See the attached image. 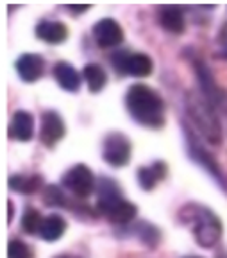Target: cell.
Masks as SVG:
<instances>
[{
  "label": "cell",
  "instance_id": "603a6c76",
  "mask_svg": "<svg viewBox=\"0 0 227 258\" xmlns=\"http://www.w3.org/2000/svg\"><path fill=\"white\" fill-rule=\"evenodd\" d=\"M59 258H75V256H59Z\"/></svg>",
  "mask_w": 227,
  "mask_h": 258
},
{
  "label": "cell",
  "instance_id": "9c48e42d",
  "mask_svg": "<svg viewBox=\"0 0 227 258\" xmlns=\"http://www.w3.org/2000/svg\"><path fill=\"white\" fill-rule=\"evenodd\" d=\"M65 137V122L56 111H47L41 117L40 140L47 147H54L57 142Z\"/></svg>",
  "mask_w": 227,
  "mask_h": 258
},
{
  "label": "cell",
  "instance_id": "ffe728a7",
  "mask_svg": "<svg viewBox=\"0 0 227 258\" xmlns=\"http://www.w3.org/2000/svg\"><path fill=\"white\" fill-rule=\"evenodd\" d=\"M41 224H43V219H41V215L34 208H29L24 214V217H22V228L31 235L40 233Z\"/></svg>",
  "mask_w": 227,
  "mask_h": 258
},
{
  "label": "cell",
  "instance_id": "5bb4252c",
  "mask_svg": "<svg viewBox=\"0 0 227 258\" xmlns=\"http://www.w3.org/2000/svg\"><path fill=\"white\" fill-rule=\"evenodd\" d=\"M166 174V165L161 161H154L149 167H142L138 170V181L143 190H152L156 183L161 181Z\"/></svg>",
  "mask_w": 227,
  "mask_h": 258
},
{
  "label": "cell",
  "instance_id": "7c38bea8",
  "mask_svg": "<svg viewBox=\"0 0 227 258\" xmlns=\"http://www.w3.org/2000/svg\"><path fill=\"white\" fill-rule=\"evenodd\" d=\"M54 77L59 83L63 90L66 92H77L79 86H81V76L72 64L66 63V61H61L54 67Z\"/></svg>",
  "mask_w": 227,
  "mask_h": 258
},
{
  "label": "cell",
  "instance_id": "277c9868",
  "mask_svg": "<svg viewBox=\"0 0 227 258\" xmlns=\"http://www.w3.org/2000/svg\"><path fill=\"white\" fill-rule=\"evenodd\" d=\"M188 111H190L191 118H193L195 125L199 127L200 133L209 142L218 144L222 138V129H220V122L211 109V106L200 97H190L188 99Z\"/></svg>",
  "mask_w": 227,
  "mask_h": 258
},
{
  "label": "cell",
  "instance_id": "ba28073f",
  "mask_svg": "<svg viewBox=\"0 0 227 258\" xmlns=\"http://www.w3.org/2000/svg\"><path fill=\"white\" fill-rule=\"evenodd\" d=\"M93 36H95V41L98 43V47L109 48L118 43H122L124 31L117 20H113V18H102L100 22L95 24Z\"/></svg>",
  "mask_w": 227,
  "mask_h": 258
},
{
  "label": "cell",
  "instance_id": "3957f363",
  "mask_svg": "<svg viewBox=\"0 0 227 258\" xmlns=\"http://www.w3.org/2000/svg\"><path fill=\"white\" fill-rule=\"evenodd\" d=\"M191 214L184 215L186 221L193 224L195 238L202 247H213L222 237V224L213 212L202 206H191Z\"/></svg>",
  "mask_w": 227,
  "mask_h": 258
},
{
  "label": "cell",
  "instance_id": "9a60e30c",
  "mask_svg": "<svg viewBox=\"0 0 227 258\" xmlns=\"http://www.w3.org/2000/svg\"><path fill=\"white\" fill-rule=\"evenodd\" d=\"M159 22L161 25L170 32H183L184 29V18H183V11L177 6H166L161 9L159 13Z\"/></svg>",
  "mask_w": 227,
  "mask_h": 258
},
{
  "label": "cell",
  "instance_id": "ac0fdd59",
  "mask_svg": "<svg viewBox=\"0 0 227 258\" xmlns=\"http://www.w3.org/2000/svg\"><path fill=\"white\" fill-rule=\"evenodd\" d=\"M82 76H84L86 83H88V88L91 92H100L105 86V81H107L105 70L102 69L100 64H95V63L86 64L84 70H82Z\"/></svg>",
  "mask_w": 227,
  "mask_h": 258
},
{
  "label": "cell",
  "instance_id": "d6986e66",
  "mask_svg": "<svg viewBox=\"0 0 227 258\" xmlns=\"http://www.w3.org/2000/svg\"><path fill=\"white\" fill-rule=\"evenodd\" d=\"M40 176H11L9 177V188L20 194H33L40 188Z\"/></svg>",
  "mask_w": 227,
  "mask_h": 258
},
{
  "label": "cell",
  "instance_id": "52a82bcc",
  "mask_svg": "<svg viewBox=\"0 0 227 258\" xmlns=\"http://www.w3.org/2000/svg\"><path fill=\"white\" fill-rule=\"evenodd\" d=\"M104 160L113 167H124L131 160V142L122 133H111L104 142Z\"/></svg>",
  "mask_w": 227,
  "mask_h": 258
},
{
  "label": "cell",
  "instance_id": "5b68a950",
  "mask_svg": "<svg viewBox=\"0 0 227 258\" xmlns=\"http://www.w3.org/2000/svg\"><path fill=\"white\" fill-rule=\"evenodd\" d=\"M61 185L77 198H88L95 190V176L88 165H75L66 170Z\"/></svg>",
  "mask_w": 227,
  "mask_h": 258
},
{
  "label": "cell",
  "instance_id": "44dd1931",
  "mask_svg": "<svg viewBox=\"0 0 227 258\" xmlns=\"http://www.w3.org/2000/svg\"><path fill=\"white\" fill-rule=\"evenodd\" d=\"M33 251L20 240H11L8 246V258H31Z\"/></svg>",
  "mask_w": 227,
  "mask_h": 258
},
{
  "label": "cell",
  "instance_id": "2e32d148",
  "mask_svg": "<svg viewBox=\"0 0 227 258\" xmlns=\"http://www.w3.org/2000/svg\"><path fill=\"white\" fill-rule=\"evenodd\" d=\"M66 230V222L61 215H49L47 219H43V224H41L40 237L43 240L54 242L57 238H61L63 233Z\"/></svg>",
  "mask_w": 227,
  "mask_h": 258
},
{
  "label": "cell",
  "instance_id": "e0dca14e",
  "mask_svg": "<svg viewBox=\"0 0 227 258\" xmlns=\"http://www.w3.org/2000/svg\"><path fill=\"white\" fill-rule=\"evenodd\" d=\"M199 79L202 83V90H204V95L206 99H209L211 102H222L223 99V92L220 86H216L215 79L213 76L209 74V70L202 64H199Z\"/></svg>",
  "mask_w": 227,
  "mask_h": 258
},
{
  "label": "cell",
  "instance_id": "8992f818",
  "mask_svg": "<svg viewBox=\"0 0 227 258\" xmlns=\"http://www.w3.org/2000/svg\"><path fill=\"white\" fill-rule=\"evenodd\" d=\"M113 64L120 74H129L134 77H145L152 72V61L147 54L117 52L113 56Z\"/></svg>",
  "mask_w": 227,
  "mask_h": 258
},
{
  "label": "cell",
  "instance_id": "4fadbf2b",
  "mask_svg": "<svg viewBox=\"0 0 227 258\" xmlns=\"http://www.w3.org/2000/svg\"><path fill=\"white\" fill-rule=\"evenodd\" d=\"M36 36L40 40L47 41V43H63L68 36V31H66V25L61 24V22H50V20H45L40 22L36 27Z\"/></svg>",
  "mask_w": 227,
  "mask_h": 258
},
{
  "label": "cell",
  "instance_id": "6da1fadb",
  "mask_svg": "<svg viewBox=\"0 0 227 258\" xmlns=\"http://www.w3.org/2000/svg\"><path fill=\"white\" fill-rule=\"evenodd\" d=\"M126 106L131 117L147 127L165 124V104L158 92L145 85H133L126 93Z\"/></svg>",
  "mask_w": 227,
  "mask_h": 258
},
{
  "label": "cell",
  "instance_id": "8fae6325",
  "mask_svg": "<svg viewBox=\"0 0 227 258\" xmlns=\"http://www.w3.org/2000/svg\"><path fill=\"white\" fill-rule=\"evenodd\" d=\"M18 76L27 83H34L43 74V59L36 54H24L17 61Z\"/></svg>",
  "mask_w": 227,
  "mask_h": 258
},
{
  "label": "cell",
  "instance_id": "7a4b0ae2",
  "mask_svg": "<svg viewBox=\"0 0 227 258\" xmlns=\"http://www.w3.org/2000/svg\"><path fill=\"white\" fill-rule=\"evenodd\" d=\"M98 208L102 210V214H105V217L117 224H126L136 215V206L126 201L115 181L109 179H102L98 185Z\"/></svg>",
  "mask_w": 227,
  "mask_h": 258
},
{
  "label": "cell",
  "instance_id": "7402d4cb",
  "mask_svg": "<svg viewBox=\"0 0 227 258\" xmlns=\"http://www.w3.org/2000/svg\"><path fill=\"white\" fill-rule=\"evenodd\" d=\"M68 9H72V11H86V9H89V4H68Z\"/></svg>",
  "mask_w": 227,
  "mask_h": 258
},
{
  "label": "cell",
  "instance_id": "30bf717a",
  "mask_svg": "<svg viewBox=\"0 0 227 258\" xmlns=\"http://www.w3.org/2000/svg\"><path fill=\"white\" fill-rule=\"evenodd\" d=\"M34 135V118L27 111H17L9 124V137L15 140L27 142Z\"/></svg>",
  "mask_w": 227,
  "mask_h": 258
}]
</instances>
